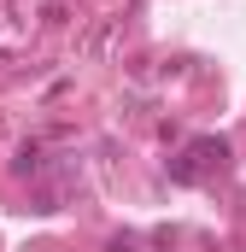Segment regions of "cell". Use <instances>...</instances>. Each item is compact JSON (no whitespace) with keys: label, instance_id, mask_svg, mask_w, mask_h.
Returning <instances> with one entry per match:
<instances>
[{"label":"cell","instance_id":"1","mask_svg":"<svg viewBox=\"0 0 246 252\" xmlns=\"http://www.w3.org/2000/svg\"><path fill=\"white\" fill-rule=\"evenodd\" d=\"M223 158H229V147H223V141H193V147H187V158L170 170V176H176V182H199V176H205L211 164H223Z\"/></svg>","mask_w":246,"mask_h":252},{"label":"cell","instance_id":"2","mask_svg":"<svg viewBox=\"0 0 246 252\" xmlns=\"http://www.w3.org/2000/svg\"><path fill=\"white\" fill-rule=\"evenodd\" d=\"M12 170H18V176H41V170H47V153H41V147H18Z\"/></svg>","mask_w":246,"mask_h":252},{"label":"cell","instance_id":"3","mask_svg":"<svg viewBox=\"0 0 246 252\" xmlns=\"http://www.w3.org/2000/svg\"><path fill=\"white\" fill-rule=\"evenodd\" d=\"M41 24H47V30H64V24H70L64 0H47V6H41Z\"/></svg>","mask_w":246,"mask_h":252}]
</instances>
